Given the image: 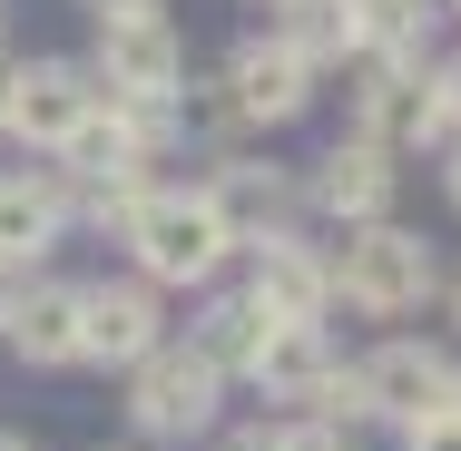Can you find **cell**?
Wrapping results in <instances>:
<instances>
[{
    "label": "cell",
    "mask_w": 461,
    "mask_h": 451,
    "mask_svg": "<svg viewBox=\"0 0 461 451\" xmlns=\"http://www.w3.org/2000/svg\"><path fill=\"white\" fill-rule=\"evenodd\" d=\"M118 236H128V256H138V275H148L158 294H167V284L206 294V284H226V266L246 256L236 226H226V206H216L206 186H148Z\"/></svg>",
    "instance_id": "obj_1"
},
{
    "label": "cell",
    "mask_w": 461,
    "mask_h": 451,
    "mask_svg": "<svg viewBox=\"0 0 461 451\" xmlns=\"http://www.w3.org/2000/svg\"><path fill=\"white\" fill-rule=\"evenodd\" d=\"M324 266H334V304H354V314H373V324L422 314V294L442 284L432 236H412V226H393V216L344 226V256H324Z\"/></svg>",
    "instance_id": "obj_2"
},
{
    "label": "cell",
    "mask_w": 461,
    "mask_h": 451,
    "mask_svg": "<svg viewBox=\"0 0 461 451\" xmlns=\"http://www.w3.org/2000/svg\"><path fill=\"white\" fill-rule=\"evenodd\" d=\"M89 79L108 108H177L186 98V40L167 30V10H118V20H98Z\"/></svg>",
    "instance_id": "obj_3"
},
{
    "label": "cell",
    "mask_w": 461,
    "mask_h": 451,
    "mask_svg": "<svg viewBox=\"0 0 461 451\" xmlns=\"http://www.w3.org/2000/svg\"><path fill=\"white\" fill-rule=\"evenodd\" d=\"M216 392H226V373L196 354V344H158V354L128 363V422L148 432V442H196L206 422H216Z\"/></svg>",
    "instance_id": "obj_4"
},
{
    "label": "cell",
    "mask_w": 461,
    "mask_h": 451,
    "mask_svg": "<svg viewBox=\"0 0 461 451\" xmlns=\"http://www.w3.org/2000/svg\"><path fill=\"white\" fill-rule=\"evenodd\" d=\"M89 118H98V79H89V59H30V69H10L0 128H10L20 148L59 158V148H69Z\"/></svg>",
    "instance_id": "obj_5"
},
{
    "label": "cell",
    "mask_w": 461,
    "mask_h": 451,
    "mask_svg": "<svg viewBox=\"0 0 461 451\" xmlns=\"http://www.w3.org/2000/svg\"><path fill=\"white\" fill-rule=\"evenodd\" d=\"M354 383H364V422H422V412L461 402V363L442 354V344H422V334L373 344V354L354 363Z\"/></svg>",
    "instance_id": "obj_6"
},
{
    "label": "cell",
    "mask_w": 461,
    "mask_h": 451,
    "mask_svg": "<svg viewBox=\"0 0 461 451\" xmlns=\"http://www.w3.org/2000/svg\"><path fill=\"white\" fill-rule=\"evenodd\" d=\"M314 79H324V69H304L276 30H266V40H236L216 98H226V118H246V128H294V118L314 108Z\"/></svg>",
    "instance_id": "obj_7"
},
{
    "label": "cell",
    "mask_w": 461,
    "mask_h": 451,
    "mask_svg": "<svg viewBox=\"0 0 461 451\" xmlns=\"http://www.w3.org/2000/svg\"><path fill=\"white\" fill-rule=\"evenodd\" d=\"M167 344V314H158V284L148 275H98L79 284V363H128Z\"/></svg>",
    "instance_id": "obj_8"
},
{
    "label": "cell",
    "mask_w": 461,
    "mask_h": 451,
    "mask_svg": "<svg viewBox=\"0 0 461 451\" xmlns=\"http://www.w3.org/2000/svg\"><path fill=\"white\" fill-rule=\"evenodd\" d=\"M246 304H256L266 324H324V304H334V266H324L294 226H276V236L246 246Z\"/></svg>",
    "instance_id": "obj_9"
},
{
    "label": "cell",
    "mask_w": 461,
    "mask_h": 451,
    "mask_svg": "<svg viewBox=\"0 0 461 451\" xmlns=\"http://www.w3.org/2000/svg\"><path fill=\"white\" fill-rule=\"evenodd\" d=\"M0 334L20 363H79V284L69 275H10L0 284Z\"/></svg>",
    "instance_id": "obj_10"
},
{
    "label": "cell",
    "mask_w": 461,
    "mask_h": 451,
    "mask_svg": "<svg viewBox=\"0 0 461 451\" xmlns=\"http://www.w3.org/2000/svg\"><path fill=\"white\" fill-rule=\"evenodd\" d=\"M69 226V177L59 167H0V275L40 266Z\"/></svg>",
    "instance_id": "obj_11"
},
{
    "label": "cell",
    "mask_w": 461,
    "mask_h": 451,
    "mask_svg": "<svg viewBox=\"0 0 461 451\" xmlns=\"http://www.w3.org/2000/svg\"><path fill=\"white\" fill-rule=\"evenodd\" d=\"M393 186H402V167H393V148H373V138H334V158L314 167V206L324 216H344V226H373V216H393Z\"/></svg>",
    "instance_id": "obj_12"
},
{
    "label": "cell",
    "mask_w": 461,
    "mask_h": 451,
    "mask_svg": "<svg viewBox=\"0 0 461 451\" xmlns=\"http://www.w3.org/2000/svg\"><path fill=\"white\" fill-rule=\"evenodd\" d=\"M354 138H373V148H422V59H364Z\"/></svg>",
    "instance_id": "obj_13"
},
{
    "label": "cell",
    "mask_w": 461,
    "mask_h": 451,
    "mask_svg": "<svg viewBox=\"0 0 461 451\" xmlns=\"http://www.w3.org/2000/svg\"><path fill=\"white\" fill-rule=\"evenodd\" d=\"M324 373H334L324 324H266V344H256V363H246V383H256L266 402H314Z\"/></svg>",
    "instance_id": "obj_14"
},
{
    "label": "cell",
    "mask_w": 461,
    "mask_h": 451,
    "mask_svg": "<svg viewBox=\"0 0 461 451\" xmlns=\"http://www.w3.org/2000/svg\"><path fill=\"white\" fill-rule=\"evenodd\" d=\"M206 196L226 206V226H236V246H256V236H276L285 216H294V177H285V167H256V158H226V167L206 177Z\"/></svg>",
    "instance_id": "obj_15"
},
{
    "label": "cell",
    "mask_w": 461,
    "mask_h": 451,
    "mask_svg": "<svg viewBox=\"0 0 461 451\" xmlns=\"http://www.w3.org/2000/svg\"><path fill=\"white\" fill-rule=\"evenodd\" d=\"M186 344H196V354L236 383V373L256 363V344H266V314H256L246 294H216V284H206V314H196V334H186Z\"/></svg>",
    "instance_id": "obj_16"
},
{
    "label": "cell",
    "mask_w": 461,
    "mask_h": 451,
    "mask_svg": "<svg viewBox=\"0 0 461 451\" xmlns=\"http://www.w3.org/2000/svg\"><path fill=\"white\" fill-rule=\"evenodd\" d=\"M354 20V59H422V0H344Z\"/></svg>",
    "instance_id": "obj_17"
},
{
    "label": "cell",
    "mask_w": 461,
    "mask_h": 451,
    "mask_svg": "<svg viewBox=\"0 0 461 451\" xmlns=\"http://www.w3.org/2000/svg\"><path fill=\"white\" fill-rule=\"evenodd\" d=\"M276 40L304 59V69H334V59H354V20H344V0H285Z\"/></svg>",
    "instance_id": "obj_18"
},
{
    "label": "cell",
    "mask_w": 461,
    "mask_h": 451,
    "mask_svg": "<svg viewBox=\"0 0 461 451\" xmlns=\"http://www.w3.org/2000/svg\"><path fill=\"white\" fill-rule=\"evenodd\" d=\"M422 138L432 148L461 138V59H422Z\"/></svg>",
    "instance_id": "obj_19"
},
{
    "label": "cell",
    "mask_w": 461,
    "mask_h": 451,
    "mask_svg": "<svg viewBox=\"0 0 461 451\" xmlns=\"http://www.w3.org/2000/svg\"><path fill=\"white\" fill-rule=\"evenodd\" d=\"M402 451H461V402L422 412V422H402Z\"/></svg>",
    "instance_id": "obj_20"
},
{
    "label": "cell",
    "mask_w": 461,
    "mask_h": 451,
    "mask_svg": "<svg viewBox=\"0 0 461 451\" xmlns=\"http://www.w3.org/2000/svg\"><path fill=\"white\" fill-rule=\"evenodd\" d=\"M276 432H285V451H344V432L314 422V412H304V422H276Z\"/></svg>",
    "instance_id": "obj_21"
},
{
    "label": "cell",
    "mask_w": 461,
    "mask_h": 451,
    "mask_svg": "<svg viewBox=\"0 0 461 451\" xmlns=\"http://www.w3.org/2000/svg\"><path fill=\"white\" fill-rule=\"evenodd\" d=\"M216 451H285V432H276V422H256V432H226Z\"/></svg>",
    "instance_id": "obj_22"
},
{
    "label": "cell",
    "mask_w": 461,
    "mask_h": 451,
    "mask_svg": "<svg viewBox=\"0 0 461 451\" xmlns=\"http://www.w3.org/2000/svg\"><path fill=\"white\" fill-rule=\"evenodd\" d=\"M79 10H98V20H118V10H158V0H79Z\"/></svg>",
    "instance_id": "obj_23"
},
{
    "label": "cell",
    "mask_w": 461,
    "mask_h": 451,
    "mask_svg": "<svg viewBox=\"0 0 461 451\" xmlns=\"http://www.w3.org/2000/svg\"><path fill=\"white\" fill-rule=\"evenodd\" d=\"M442 158H452V167H442V186H452V206H461V138L442 148Z\"/></svg>",
    "instance_id": "obj_24"
},
{
    "label": "cell",
    "mask_w": 461,
    "mask_h": 451,
    "mask_svg": "<svg viewBox=\"0 0 461 451\" xmlns=\"http://www.w3.org/2000/svg\"><path fill=\"white\" fill-rule=\"evenodd\" d=\"M0 98H10V50H0Z\"/></svg>",
    "instance_id": "obj_25"
},
{
    "label": "cell",
    "mask_w": 461,
    "mask_h": 451,
    "mask_svg": "<svg viewBox=\"0 0 461 451\" xmlns=\"http://www.w3.org/2000/svg\"><path fill=\"white\" fill-rule=\"evenodd\" d=\"M0 451H30V442H20V432H0Z\"/></svg>",
    "instance_id": "obj_26"
},
{
    "label": "cell",
    "mask_w": 461,
    "mask_h": 451,
    "mask_svg": "<svg viewBox=\"0 0 461 451\" xmlns=\"http://www.w3.org/2000/svg\"><path fill=\"white\" fill-rule=\"evenodd\" d=\"M452 324H461V284H452Z\"/></svg>",
    "instance_id": "obj_27"
},
{
    "label": "cell",
    "mask_w": 461,
    "mask_h": 451,
    "mask_svg": "<svg viewBox=\"0 0 461 451\" xmlns=\"http://www.w3.org/2000/svg\"><path fill=\"white\" fill-rule=\"evenodd\" d=\"M266 10H285V0H266Z\"/></svg>",
    "instance_id": "obj_28"
},
{
    "label": "cell",
    "mask_w": 461,
    "mask_h": 451,
    "mask_svg": "<svg viewBox=\"0 0 461 451\" xmlns=\"http://www.w3.org/2000/svg\"><path fill=\"white\" fill-rule=\"evenodd\" d=\"M452 10H461V0H452Z\"/></svg>",
    "instance_id": "obj_29"
}]
</instances>
